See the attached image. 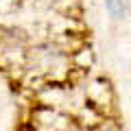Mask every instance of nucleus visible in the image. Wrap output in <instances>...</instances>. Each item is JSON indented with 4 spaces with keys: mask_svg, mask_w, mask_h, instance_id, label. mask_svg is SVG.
<instances>
[]
</instances>
